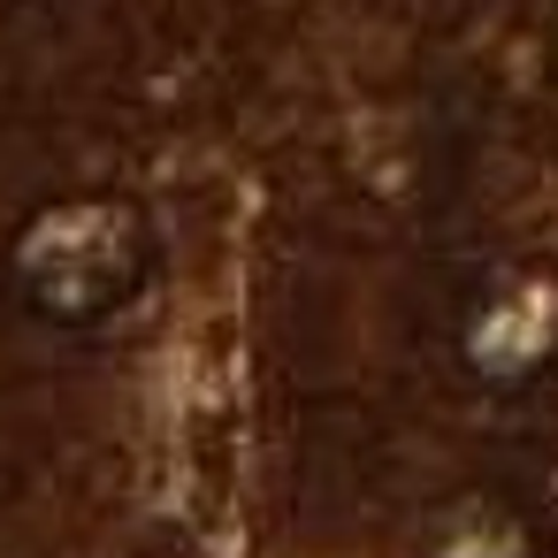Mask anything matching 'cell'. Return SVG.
<instances>
[{"mask_svg":"<svg viewBox=\"0 0 558 558\" xmlns=\"http://www.w3.org/2000/svg\"><path fill=\"white\" fill-rule=\"evenodd\" d=\"M9 268H16V291H24V306L39 322L100 329L138 299V283L154 268V238L116 199H70V207H47L16 238Z\"/></svg>","mask_w":558,"mask_h":558,"instance_id":"obj_1","label":"cell"}]
</instances>
